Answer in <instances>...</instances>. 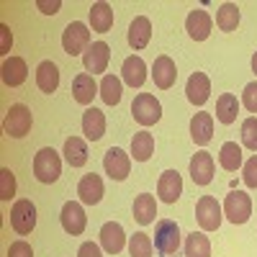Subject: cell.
I'll return each mask as SVG.
<instances>
[{"mask_svg":"<svg viewBox=\"0 0 257 257\" xmlns=\"http://www.w3.org/2000/svg\"><path fill=\"white\" fill-rule=\"evenodd\" d=\"M121 80L116 75H105L103 82H100V98L103 103H108V105H116L121 100Z\"/></svg>","mask_w":257,"mask_h":257,"instance_id":"obj_34","label":"cell"},{"mask_svg":"<svg viewBox=\"0 0 257 257\" xmlns=\"http://www.w3.org/2000/svg\"><path fill=\"white\" fill-rule=\"evenodd\" d=\"M211 26H213V21L206 11L196 8V11H190L188 18H185V31L190 39H196V41H206L211 36Z\"/></svg>","mask_w":257,"mask_h":257,"instance_id":"obj_15","label":"cell"},{"mask_svg":"<svg viewBox=\"0 0 257 257\" xmlns=\"http://www.w3.org/2000/svg\"><path fill=\"white\" fill-rule=\"evenodd\" d=\"M132 211H134V219H137L142 226L152 224L155 216H157V201H155V196H149V193H142V196H137Z\"/></svg>","mask_w":257,"mask_h":257,"instance_id":"obj_27","label":"cell"},{"mask_svg":"<svg viewBox=\"0 0 257 257\" xmlns=\"http://www.w3.org/2000/svg\"><path fill=\"white\" fill-rule=\"evenodd\" d=\"M62 47H64V54H70V57L85 54L90 47V29L80 24V21H72L62 34Z\"/></svg>","mask_w":257,"mask_h":257,"instance_id":"obj_4","label":"cell"},{"mask_svg":"<svg viewBox=\"0 0 257 257\" xmlns=\"http://www.w3.org/2000/svg\"><path fill=\"white\" fill-rule=\"evenodd\" d=\"M103 170L111 180H126L128 170H132V157H128L121 147H111L103 157Z\"/></svg>","mask_w":257,"mask_h":257,"instance_id":"obj_9","label":"cell"},{"mask_svg":"<svg viewBox=\"0 0 257 257\" xmlns=\"http://www.w3.org/2000/svg\"><path fill=\"white\" fill-rule=\"evenodd\" d=\"M77 196H80V201L85 206L100 203V198H103V180H100V175H95V173L82 175L80 178V185H77Z\"/></svg>","mask_w":257,"mask_h":257,"instance_id":"obj_19","label":"cell"},{"mask_svg":"<svg viewBox=\"0 0 257 257\" xmlns=\"http://www.w3.org/2000/svg\"><path fill=\"white\" fill-rule=\"evenodd\" d=\"M242 144L252 152H257V116H249L244 118L242 123Z\"/></svg>","mask_w":257,"mask_h":257,"instance_id":"obj_36","label":"cell"},{"mask_svg":"<svg viewBox=\"0 0 257 257\" xmlns=\"http://www.w3.org/2000/svg\"><path fill=\"white\" fill-rule=\"evenodd\" d=\"M185 257H211V242L203 231H190L185 239Z\"/></svg>","mask_w":257,"mask_h":257,"instance_id":"obj_32","label":"cell"},{"mask_svg":"<svg viewBox=\"0 0 257 257\" xmlns=\"http://www.w3.org/2000/svg\"><path fill=\"white\" fill-rule=\"evenodd\" d=\"M113 26V8L108 3H93L90 6V29L98 34H108Z\"/></svg>","mask_w":257,"mask_h":257,"instance_id":"obj_26","label":"cell"},{"mask_svg":"<svg viewBox=\"0 0 257 257\" xmlns=\"http://www.w3.org/2000/svg\"><path fill=\"white\" fill-rule=\"evenodd\" d=\"M98 85H95V80H93V75H88V72H82V75H77L75 80H72V95H75V100L80 103V105H90L93 103V98L98 95Z\"/></svg>","mask_w":257,"mask_h":257,"instance_id":"obj_24","label":"cell"},{"mask_svg":"<svg viewBox=\"0 0 257 257\" xmlns=\"http://www.w3.org/2000/svg\"><path fill=\"white\" fill-rule=\"evenodd\" d=\"M100 247L105 252H111V254H118L126 247V234H123V226L118 221L103 224V229H100Z\"/></svg>","mask_w":257,"mask_h":257,"instance_id":"obj_18","label":"cell"},{"mask_svg":"<svg viewBox=\"0 0 257 257\" xmlns=\"http://www.w3.org/2000/svg\"><path fill=\"white\" fill-rule=\"evenodd\" d=\"M242 180H244L247 188H257V155H252L242 165Z\"/></svg>","mask_w":257,"mask_h":257,"instance_id":"obj_38","label":"cell"},{"mask_svg":"<svg viewBox=\"0 0 257 257\" xmlns=\"http://www.w3.org/2000/svg\"><path fill=\"white\" fill-rule=\"evenodd\" d=\"M152 39V24H149L147 16H137L132 24H128V47L132 49H144Z\"/></svg>","mask_w":257,"mask_h":257,"instance_id":"obj_22","label":"cell"},{"mask_svg":"<svg viewBox=\"0 0 257 257\" xmlns=\"http://www.w3.org/2000/svg\"><path fill=\"white\" fill-rule=\"evenodd\" d=\"M62 229L72 234V237H77V234L85 231V224H88V216H85V211L77 201H67L62 206Z\"/></svg>","mask_w":257,"mask_h":257,"instance_id":"obj_11","label":"cell"},{"mask_svg":"<svg viewBox=\"0 0 257 257\" xmlns=\"http://www.w3.org/2000/svg\"><path fill=\"white\" fill-rule=\"evenodd\" d=\"M190 137H193V142H196L198 147H206L211 142V137H213V116L206 113V111L193 116L190 118Z\"/></svg>","mask_w":257,"mask_h":257,"instance_id":"obj_23","label":"cell"},{"mask_svg":"<svg viewBox=\"0 0 257 257\" xmlns=\"http://www.w3.org/2000/svg\"><path fill=\"white\" fill-rule=\"evenodd\" d=\"M8 257H34V249H31L29 242L18 239V242H13V244L8 247Z\"/></svg>","mask_w":257,"mask_h":257,"instance_id":"obj_40","label":"cell"},{"mask_svg":"<svg viewBox=\"0 0 257 257\" xmlns=\"http://www.w3.org/2000/svg\"><path fill=\"white\" fill-rule=\"evenodd\" d=\"M239 18H242V13H239L237 3H224L219 8V13H216V26L221 31H234L239 26Z\"/></svg>","mask_w":257,"mask_h":257,"instance_id":"obj_33","label":"cell"},{"mask_svg":"<svg viewBox=\"0 0 257 257\" xmlns=\"http://www.w3.org/2000/svg\"><path fill=\"white\" fill-rule=\"evenodd\" d=\"M224 216L231 224H244L252 216V201L244 190H231L224 201Z\"/></svg>","mask_w":257,"mask_h":257,"instance_id":"obj_7","label":"cell"},{"mask_svg":"<svg viewBox=\"0 0 257 257\" xmlns=\"http://www.w3.org/2000/svg\"><path fill=\"white\" fill-rule=\"evenodd\" d=\"M34 175L39 183H44V185H52L59 180L62 175V160H59V152L52 147H44V149H39L36 157H34Z\"/></svg>","mask_w":257,"mask_h":257,"instance_id":"obj_1","label":"cell"},{"mask_svg":"<svg viewBox=\"0 0 257 257\" xmlns=\"http://www.w3.org/2000/svg\"><path fill=\"white\" fill-rule=\"evenodd\" d=\"M221 216H224V208L219 206V201L213 196H201L196 203V219L201 224L203 231H216L221 226Z\"/></svg>","mask_w":257,"mask_h":257,"instance_id":"obj_6","label":"cell"},{"mask_svg":"<svg viewBox=\"0 0 257 257\" xmlns=\"http://www.w3.org/2000/svg\"><path fill=\"white\" fill-rule=\"evenodd\" d=\"M36 6H39L41 13H47V16H54V13H59V8H62L59 0H52V3H47V0H39Z\"/></svg>","mask_w":257,"mask_h":257,"instance_id":"obj_43","label":"cell"},{"mask_svg":"<svg viewBox=\"0 0 257 257\" xmlns=\"http://www.w3.org/2000/svg\"><path fill=\"white\" fill-rule=\"evenodd\" d=\"M108 59H111V49L105 41H93V44L88 47V52L82 54V64L85 70H88V75H98V72H105V67H108Z\"/></svg>","mask_w":257,"mask_h":257,"instance_id":"obj_10","label":"cell"},{"mask_svg":"<svg viewBox=\"0 0 257 257\" xmlns=\"http://www.w3.org/2000/svg\"><path fill=\"white\" fill-rule=\"evenodd\" d=\"M121 80L128 88H142L147 82V64L142 57H126L123 67H121Z\"/></svg>","mask_w":257,"mask_h":257,"instance_id":"obj_20","label":"cell"},{"mask_svg":"<svg viewBox=\"0 0 257 257\" xmlns=\"http://www.w3.org/2000/svg\"><path fill=\"white\" fill-rule=\"evenodd\" d=\"M180 247V226L173 219H162L155 226V249L167 257V254H175Z\"/></svg>","mask_w":257,"mask_h":257,"instance_id":"obj_3","label":"cell"},{"mask_svg":"<svg viewBox=\"0 0 257 257\" xmlns=\"http://www.w3.org/2000/svg\"><path fill=\"white\" fill-rule=\"evenodd\" d=\"M252 72H254V75H257V52H254V54H252Z\"/></svg>","mask_w":257,"mask_h":257,"instance_id":"obj_44","label":"cell"},{"mask_svg":"<svg viewBox=\"0 0 257 257\" xmlns=\"http://www.w3.org/2000/svg\"><path fill=\"white\" fill-rule=\"evenodd\" d=\"M190 178L196 185H208L213 180V157L206 152V149H201L198 155H193L190 160Z\"/></svg>","mask_w":257,"mask_h":257,"instance_id":"obj_17","label":"cell"},{"mask_svg":"<svg viewBox=\"0 0 257 257\" xmlns=\"http://www.w3.org/2000/svg\"><path fill=\"white\" fill-rule=\"evenodd\" d=\"M77 257H103V252H100V247L95 242H85V244H80Z\"/></svg>","mask_w":257,"mask_h":257,"instance_id":"obj_42","label":"cell"},{"mask_svg":"<svg viewBox=\"0 0 257 257\" xmlns=\"http://www.w3.org/2000/svg\"><path fill=\"white\" fill-rule=\"evenodd\" d=\"M82 134L90 142H98L105 134V116L98 108H88L82 113Z\"/></svg>","mask_w":257,"mask_h":257,"instance_id":"obj_25","label":"cell"},{"mask_svg":"<svg viewBox=\"0 0 257 257\" xmlns=\"http://www.w3.org/2000/svg\"><path fill=\"white\" fill-rule=\"evenodd\" d=\"M128 254L132 257H152L155 254V242L147 237L144 231H137L132 239H128Z\"/></svg>","mask_w":257,"mask_h":257,"instance_id":"obj_35","label":"cell"},{"mask_svg":"<svg viewBox=\"0 0 257 257\" xmlns=\"http://www.w3.org/2000/svg\"><path fill=\"white\" fill-rule=\"evenodd\" d=\"M242 105L249 113H257V82H249L242 93Z\"/></svg>","mask_w":257,"mask_h":257,"instance_id":"obj_39","label":"cell"},{"mask_svg":"<svg viewBox=\"0 0 257 257\" xmlns=\"http://www.w3.org/2000/svg\"><path fill=\"white\" fill-rule=\"evenodd\" d=\"M16 196V175L8 167L0 170V201H11Z\"/></svg>","mask_w":257,"mask_h":257,"instance_id":"obj_37","label":"cell"},{"mask_svg":"<svg viewBox=\"0 0 257 257\" xmlns=\"http://www.w3.org/2000/svg\"><path fill=\"white\" fill-rule=\"evenodd\" d=\"M62 155L72 167H82L85 162H88V147H85V142L80 137H70L67 142H64V152Z\"/></svg>","mask_w":257,"mask_h":257,"instance_id":"obj_31","label":"cell"},{"mask_svg":"<svg viewBox=\"0 0 257 257\" xmlns=\"http://www.w3.org/2000/svg\"><path fill=\"white\" fill-rule=\"evenodd\" d=\"M132 155H134L137 162H147L149 157L155 155V137L149 134L147 128L134 134V139H132Z\"/></svg>","mask_w":257,"mask_h":257,"instance_id":"obj_30","label":"cell"},{"mask_svg":"<svg viewBox=\"0 0 257 257\" xmlns=\"http://www.w3.org/2000/svg\"><path fill=\"white\" fill-rule=\"evenodd\" d=\"M0 77L8 88H18V85H24L26 77H29V67L26 62L21 57H6L3 59V67H0Z\"/></svg>","mask_w":257,"mask_h":257,"instance_id":"obj_14","label":"cell"},{"mask_svg":"<svg viewBox=\"0 0 257 257\" xmlns=\"http://www.w3.org/2000/svg\"><path fill=\"white\" fill-rule=\"evenodd\" d=\"M11 47H13V36H11L8 26L3 24V26H0V54H8Z\"/></svg>","mask_w":257,"mask_h":257,"instance_id":"obj_41","label":"cell"},{"mask_svg":"<svg viewBox=\"0 0 257 257\" xmlns=\"http://www.w3.org/2000/svg\"><path fill=\"white\" fill-rule=\"evenodd\" d=\"M237 113H239V100H237V95H231V93L219 95V100H216V118H219L224 126H229V123L237 121Z\"/></svg>","mask_w":257,"mask_h":257,"instance_id":"obj_29","label":"cell"},{"mask_svg":"<svg viewBox=\"0 0 257 257\" xmlns=\"http://www.w3.org/2000/svg\"><path fill=\"white\" fill-rule=\"evenodd\" d=\"M185 95L193 105H203L211 95V80L206 72H193L185 82Z\"/></svg>","mask_w":257,"mask_h":257,"instance_id":"obj_16","label":"cell"},{"mask_svg":"<svg viewBox=\"0 0 257 257\" xmlns=\"http://www.w3.org/2000/svg\"><path fill=\"white\" fill-rule=\"evenodd\" d=\"M31 123H34L31 111L26 108L24 103H16V105H11V108H8V113L3 118V132L11 139H24L31 132Z\"/></svg>","mask_w":257,"mask_h":257,"instance_id":"obj_2","label":"cell"},{"mask_svg":"<svg viewBox=\"0 0 257 257\" xmlns=\"http://www.w3.org/2000/svg\"><path fill=\"white\" fill-rule=\"evenodd\" d=\"M183 193V178L178 170H165V173L160 175V183H157V196L160 201L165 203H175L180 198Z\"/></svg>","mask_w":257,"mask_h":257,"instance_id":"obj_13","label":"cell"},{"mask_svg":"<svg viewBox=\"0 0 257 257\" xmlns=\"http://www.w3.org/2000/svg\"><path fill=\"white\" fill-rule=\"evenodd\" d=\"M36 85H39V90L47 93V95H52L59 88V67L52 59H44L36 67Z\"/></svg>","mask_w":257,"mask_h":257,"instance_id":"obj_21","label":"cell"},{"mask_svg":"<svg viewBox=\"0 0 257 257\" xmlns=\"http://www.w3.org/2000/svg\"><path fill=\"white\" fill-rule=\"evenodd\" d=\"M152 77H155V85L160 90H170L175 85L178 80V67H175V62L170 59L167 54H160L152 64Z\"/></svg>","mask_w":257,"mask_h":257,"instance_id":"obj_12","label":"cell"},{"mask_svg":"<svg viewBox=\"0 0 257 257\" xmlns=\"http://www.w3.org/2000/svg\"><path fill=\"white\" fill-rule=\"evenodd\" d=\"M219 165L226 170V173H237V170L244 165L242 162V147L237 142H224L221 152H219Z\"/></svg>","mask_w":257,"mask_h":257,"instance_id":"obj_28","label":"cell"},{"mask_svg":"<svg viewBox=\"0 0 257 257\" xmlns=\"http://www.w3.org/2000/svg\"><path fill=\"white\" fill-rule=\"evenodd\" d=\"M11 226L18 234H31L36 226V206L29 198H21L11 208Z\"/></svg>","mask_w":257,"mask_h":257,"instance_id":"obj_8","label":"cell"},{"mask_svg":"<svg viewBox=\"0 0 257 257\" xmlns=\"http://www.w3.org/2000/svg\"><path fill=\"white\" fill-rule=\"evenodd\" d=\"M132 113H134V121L142 123V126H152L162 118V105L160 100L152 95V93H139L132 103Z\"/></svg>","mask_w":257,"mask_h":257,"instance_id":"obj_5","label":"cell"}]
</instances>
